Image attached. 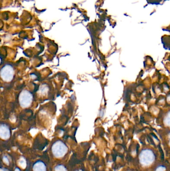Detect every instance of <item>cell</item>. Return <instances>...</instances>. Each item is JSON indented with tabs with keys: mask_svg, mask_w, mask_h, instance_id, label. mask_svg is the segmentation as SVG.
Listing matches in <instances>:
<instances>
[{
	"mask_svg": "<svg viewBox=\"0 0 170 171\" xmlns=\"http://www.w3.org/2000/svg\"><path fill=\"white\" fill-rule=\"evenodd\" d=\"M166 170V168L164 166H160L156 169V171H165Z\"/></svg>",
	"mask_w": 170,
	"mask_h": 171,
	"instance_id": "10",
	"label": "cell"
},
{
	"mask_svg": "<svg viewBox=\"0 0 170 171\" xmlns=\"http://www.w3.org/2000/svg\"><path fill=\"white\" fill-rule=\"evenodd\" d=\"M40 91L42 94L46 93L48 91V88L45 85H43L40 89Z\"/></svg>",
	"mask_w": 170,
	"mask_h": 171,
	"instance_id": "9",
	"label": "cell"
},
{
	"mask_svg": "<svg viewBox=\"0 0 170 171\" xmlns=\"http://www.w3.org/2000/svg\"><path fill=\"white\" fill-rule=\"evenodd\" d=\"M3 161H4V162L5 163H6V164H7V165H8V164H9V160H8V158H7V157H6V156H5V157H3Z\"/></svg>",
	"mask_w": 170,
	"mask_h": 171,
	"instance_id": "11",
	"label": "cell"
},
{
	"mask_svg": "<svg viewBox=\"0 0 170 171\" xmlns=\"http://www.w3.org/2000/svg\"><path fill=\"white\" fill-rule=\"evenodd\" d=\"M54 170L55 171H67L66 168L62 165H59L56 166Z\"/></svg>",
	"mask_w": 170,
	"mask_h": 171,
	"instance_id": "7",
	"label": "cell"
},
{
	"mask_svg": "<svg viewBox=\"0 0 170 171\" xmlns=\"http://www.w3.org/2000/svg\"><path fill=\"white\" fill-rule=\"evenodd\" d=\"M15 72L13 67L10 65H6L1 70V77L6 82H11L14 77Z\"/></svg>",
	"mask_w": 170,
	"mask_h": 171,
	"instance_id": "4",
	"label": "cell"
},
{
	"mask_svg": "<svg viewBox=\"0 0 170 171\" xmlns=\"http://www.w3.org/2000/svg\"><path fill=\"white\" fill-rule=\"evenodd\" d=\"M10 136L11 132L9 127L5 124H2L0 126V137L2 139L7 140Z\"/></svg>",
	"mask_w": 170,
	"mask_h": 171,
	"instance_id": "5",
	"label": "cell"
},
{
	"mask_svg": "<svg viewBox=\"0 0 170 171\" xmlns=\"http://www.w3.org/2000/svg\"><path fill=\"white\" fill-rule=\"evenodd\" d=\"M165 123L167 126L170 127V113L168 114V115L166 116L165 120Z\"/></svg>",
	"mask_w": 170,
	"mask_h": 171,
	"instance_id": "8",
	"label": "cell"
},
{
	"mask_svg": "<svg viewBox=\"0 0 170 171\" xmlns=\"http://www.w3.org/2000/svg\"><path fill=\"white\" fill-rule=\"evenodd\" d=\"M33 100L32 94L28 90H23L18 97V102L21 107L26 108L31 106Z\"/></svg>",
	"mask_w": 170,
	"mask_h": 171,
	"instance_id": "3",
	"label": "cell"
},
{
	"mask_svg": "<svg viewBox=\"0 0 170 171\" xmlns=\"http://www.w3.org/2000/svg\"></svg>",
	"mask_w": 170,
	"mask_h": 171,
	"instance_id": "13",
	"label": "cell"
},
{
	"mask_svg": "<svg viewBox=\"0 0 170 171\" xmlns=\"http://www.w3.org/2000/svg\"><path fill=\"white\" fill-rule=\"evenodd\" d=\"M33 171H46V167L42 161L36 162L33 166Z\"/></svg>",
	"mask_w": 170,
	"mask_h": 171,
	"instance_id": "6",
	"label": "cell"
},
{
	"mask_svg": "<svg viewBox=\"0 0 170 171\" xmlns=\"http://www.w3.org/2000/svg\"><path fill=\"white\" fill-rule=\"evenodd\" d=\"M15 171H20V170L19 169L17 168H15Z\"/></svg>",
	"mask_w": 170,
	"mask_h": 171,
	"instance_id": "12",
	"label": "cell"
},
{
	"mask_svg": "<svg viewBox=\"0 0 170 171\" xmlns=\"http://www.w3.org/2000/svg\"><path fill=\"white\" fill-rule=\"evenodd\" d=\"M155 159L154 153L149 149L142 150L139 155L140 163L144 166H149L152 164L155 161Z\"/></svg>",
	"mask_w": 170,
	"mask_h": 171,
	"instance_id": "2",
	"label": "cell"
},
{
	"mask_svg": "<svg viewBox=\"0 0 170 171\" xmlns=\"http://www.w3.org/2000/svg\"><path fill=\"white\" fill-rule=\"evenodd\" d=\"M51 151L55 157L62 158L67 153L68 148L63 142L57 141L52 145Z\"/></svg>",
	"mask_w": 170,
	"mask_h": 171,
	"instance_id": "1",
	"label": "cell"
}]
</instances>
